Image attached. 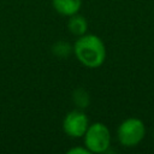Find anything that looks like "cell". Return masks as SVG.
Wrapping results in <instances>:
<instances>
[{
    "label": "cell",
    "instance_id": "cell-1",
    "mask_svg": "<svg viewBox=\"0 0 154 154\" xmlns=\"http://www.w3.org/2000/svg\"><path fill=\"white\" fill-rule=\"evenodd\" d=\"M72 47L77 60L85 67L96 69L101 66L106 59L105 43L97 35L85 32L78 36Z\"/></svg>",
    "mask_w": 154,
    "mask_h": 154
},
{
    "label": "cell",
    "instance_id": "cell-2",
    "mask_svg": "<svg viewBox=\"0 0 154 154\" xmlns=\"http://www.w3.org/2000/svg\"><path fill=\"white\" fill-rule=\"evenodd\" d=\"M83 140L84 146L90 153H105L111 144V132L103 123L96 122L89 124Z\"/></svg>",
    "mask_w": 154,
    "mask_h": 154
},
{
    "label": "cell",
    "instance_id": "cell-3",
    "mask_svg": "<svg viewBox=\"0 0 154 154\" xmlns=\"http://www.w3.org/2000/svg\"><path fill=\"white\" fill-rule=\"evenodd\" d=\"M146 135V126L138 118L131 117L123 120L117 129V137L124 147L137 146Z\"/></svg>",
    "mask_w": 154,
    "mask_h": 154
},
{
    "label": "cell",
    "instance_id": "cell-4",
    "mask_svg": "<svg viewBox=\"0 0 154 154\" xmlns=\"http://www.w3.org/2000/svg\"><path fill=\"white\" fill-rule=\"evenodd\" d=\"M88 126H89L88 117L79 108L69 112L65 116L64 120H63V130H64V132L67 136L73 137V138L83 137V135L85 134Z\"/></svg>",
    "mask_w": 154,
    "mask_h": 154
},
{
    "label": "cell",
    "instance_id": "cell-5",
    "mask_svg": "<svg viewBox=\"0 0 154 154\" xmlns=\"http://www.w3.org/2000/svg\"><path fill=\"white\" fill-rule=\"evenodd\" d=\"M52 6L59 14L70 17L78 13L82 6V0H52Z\"/></svg>",
    "mask_w": 154,
    "mask_h": 154
},
{
    "label": "cell",
    "instance_id": "cell-6",
    "mask_svg": "<svg viewBox=\"0 0 154 154\" xmlns=\"http://www.w3.org/2000/svg\"><path fill=\"white\" fill-rule=\"evenodd\" d=\"M67 29L69 31L75 35V36H82L87 32V29H88V22L87 19L82 16V14H78V13H75L72 16L69 17V20H67Z\"/></svg>",
    "mask_w": 154,
    "mask_h": 154
},
{
    "label": "cell",
    "instance_id": "cell-7",
    "mask_svg": "<svg viewBox=\"0 0 154 154\" xmlns=\"http://www.w3.org/2000/svg\"><path fill=\"white\" fill-rule=\"evenodd\" d=\"M72 101L76 105L77 108L79 109H84L89 106L90 103V96L89 93L84 89V88H77L73 90L72 94Z\"/></svg>",
    "mask_w": 154,
    "mask_h": 154
},
{
    "label": "cell",
    "instance_id": "cell-8",
    "mask_svg": "<svg viewBox=\"0 0 154 154\" xmlns=\"http://www.w3.org/2000/svg\"><path fill=\"white\" fill-rule=\"evenodd\" d=\"M52 53L58 58H67L71 53H73V47L65 42V41H58L52 46Z\"/></svg>",
    "mask_w": 154,
    "mask_h": 154
},
{
    "label": "cell",
    "instance_id": "cell-9",
    "mask_svg": "<svg viewBox=\"0 0 154 154\" xmlns=\"http://www.w3.org/2000/svg\"><path fill=\"white\" fill-rule=\"evenodd\" d=\"M69 154H90V152L88 150V148L84 147H73L71 149L67 150Z\"/></svg>",
    "mask_w": 154,
    "mask_h": 154
}]
</instances>
